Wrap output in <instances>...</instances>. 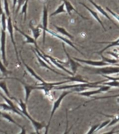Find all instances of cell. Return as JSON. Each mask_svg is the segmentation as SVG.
I'll return each mask as SVG.
<instances>
[{"label": "cell", "mask_w": 119, "mask_h": 134, "mask_svg": "<svg viewBox=\"0 0 119 134\" xmlns=\"http://www.w3.org/2000/svg\"><path fill=\"white\" fill-rule=\"evenodd\" d=\"M15 29H16V31H17L18 32H20V33L22 34V36H24V37L25 38V39H26V41H25V42L24 43L25 44L26 43H31V44H33L34 46L36 47V48H38L39 49V48H38V46H37V42H36V41H35V39H34V38L31 37V36H30L29 35H28V34H27L26 33H25L24 31H22L21 29H20L18 28V27H17L15 26Z\"/></svg>", "instance_id": "obj_17"}, {"label": "cell", "mask_w": 119, "mask_h": 134, "mask_svg": "<svg viewBox=\"0 0 119 134\" xmlns=\"http://www.w3.org/2000/svg\"><path fill=\"white\" fill-rule=\"evenodd\" d=\"M111 87L108 85H102L100 87L97 88L96 90H88V91H82V92H79L77 93L78 95L81 96H84V97H90V96H93L96 94H101L102 92H106L110 90Z\"/></svg>", "instance_id": "obj_4"}, {"label": "cell", "mask_w": 119, "mask_h": 134, "mask_svg": "<svg viewBox=\"0 0 119 134\" xmlns=\"http://www.w3.org/2000/svg\"><path fill=\"white\" fill-rule=\"evenodd\" d=\"M96 43H99V44H108L106 47H104L103 49H102L100 51H98V52H96V54H102L103 52L105 51V50H108L109 48H112V47H115V46H118V44L119 43V38H117L115 41L112 42H95Z\"/></svg>", "instance_id": "obj_16"}, {"label": "cell", "mask_w": 119, "mask_h": 134, "mask_svg": "<svg viewBox=\"0 0 119 134\" xmlns=\"http://www.w3.org/2000/svg\"><path fill=\"white\" fill-rule=\"evenodd\" d=\"M4 13L6 14V17L10 16V9H9V6H8V0H4Z\"/></svg>", "instance_id": "obj_31"}, {"label": "cell", "mask_w": 119, "mask_h": 134, "mask_svg": "<svg viewBox=\"0 0 119 134\" xmlns=\"http://www.w3.org/2000/svg\"><path fill=\"white\" fill-rule=\"evenodd\" d=\"M12 99L15 100V102L17 103V105H18V108L20 110L21 113H22V115H24V117H27V119H29V121H31V124L33 125V128L35 131V133H39L40 130L43 129L44 127H45V122H39V121H35V119H33L32 117H31V115H29L28 111L27 110V103L24 101H22V100H17L14 97L11 98Z\"/></svg>", "instance_id": "obj_1"}, {"label": "cell", "mask_w": 119, "mask_h": 134, "mask_svg": "<svg viewBox=\"0 0 119 134\" xmlns=\"http://www.w3.org/2000/svg\"><path fill=\"white\" fill-rule=\"evenodd\" d=\"M0 23L2 24V29L6 31L7 29V17H6V14L4 13L2 15Z\"/></svg>", "instance_id": "obj_28"}, {"label": "cell", "mask_w": 119, "mask_h": 134, "mask_svg": "<svg viewBox=\"0 0 119 134\" xmlns=\"http://www.w3.org/2000/svg\"><path fill=\"white\" fill-rule=\"evenodd\" d=\"M15 80H17V81H19L20 83L22 84V85L24 86V88H25V102L27 103L28 102V100H29V96H30V94H31V92L33 90H35V85H27L25 82H22L20 80H19L18 78H13Z\"/></svg>", "instance_id": "obj_11"}, {"label": "cell", "mask_w": 119, "mask_h": 134, "mask_svg": "<svg viewBox=\"0 0 119 134\" xmlns=\"http://www.w3.org/2000/svg\"><path fill=\"white\" fill-rule=\"evenodd\" d=\"M118 2H119V0H118Z\"/></svg>", "instance_id": "obj_43"}, {"label": "cell", "mask_w": 119, "mask_h": 134, "mask_svg": "<svg viewBox=\"0 0 119 134\" xmlns=\"http://www.w3.org/2000/svg\"><path fill=\"white\" fill-rule=\"evenodd\" d=\"M29 0H25V3L21 7V14L24 15V20L26 21L27 20V6Z\"/></svg>", "instance_id": "obj_26"}, {"label": "cell", "mask_w": 119, "mask_h": 134, "mask_svg": "<svg viewBox=\"0 0 119 134\" xmlns=\"http://www.w3.org/2000/svg\"><path fill=\"white\" fill-rule=\"evenodd\" d=\"M104 85H108L109 87H119V81L118 80H110V81H105L103 84Z\"/></svg>", "instance_id": "obj_30"}, {"label": "cell", "mask_w": 119, "mask_h": 134, "mask_svg": "<svg viewBox=\"0 0 119 134\" xmlns=\"http://www.w3.org/2000/svg\"><path fill=\"white\" fill-rule=\"evenodd\" d=\"M72 92H73L71 90H70V91H64V92H63L62 94L60 95V96H59V97H58V98L54 102V104H53V106H52V111H51V114H50V119H49V121H48L47 124V126H45V133H47L48 130H49V127H50V123H51V121H52V117L54 116V113H55V112L56 111V110H57L61 105V103L62 102V100H63V98H64L67 95H68L69 94H70Z\"/></svg>", "instance_id": "obj_3"}, {"label": "cell", "mask_w": 119, "mask_h": 134, "mask_svg": "<svg viewBox=\"0 0 119 134\" xmlns=\"http://www.w3.org/2000/svg\"><path fill=\"white\" fill-rule=\"evenodd\" d=\"M48 25V6L44 5L43 8V18H42V29H43V43H45L46 31L47 29Z\"/></svg>", "instance_id": "obj_6"}, {"label": "cell", "mask_w": 119, "mask_h": 134, "mask_svg": "<svg viewBox=\"0 0 119 134\" xmlns=\"http://www.w3.org/2000/svg\"><path fill=\"white\" fill-rule=\"evenodd\" d=\"M7 30H8V34H9V35H10V39H11V42H12L13 46V47H14L15 51V54H16L17 59V62H18V63L20 64V59H19V56H18V52H17V46H16V43H15V41L14 34H13L14 26L13 25L12 20H11L10 16L7 18Z\"/></svg>", "instance_id": "obj_5"}, {"label": "cell", "mask_w": 119, "mask_h": 134, "mask_svg": "<svg viewBox=\"0 0 119 134\" xmlns=\"http://www.w3.org/2000/svg\"><path fill=\"white\" fill-rule=\"evenodd\" d=\"M6 31L4 29H1V36H0V50H1V54H2V62L7 66L8 63L6 62Z\"/></svg>", "instance_id": "obj_7"}, {"label": "cell", "mask_w": 119, "mask_h": 134, "mask_svg": "<svg viewBox=\"0 0 119 134\" xmlns=\"http://www.w3.org/2000/svg\"><path fill=\"white\" fill-rule=\"evenodd\" d=\"M29 27H30V29H31V31H32L34 39L35 41H37V39L39 38L40 36L41 35V32L43 31L42 26L41 25H38L37 27H34L32 25V22H31L30 24H29Z\"/></svg>", "instance_id": "obj_19"}, {"label": "cell", "mask_w": 119, "mask_h": 134, "mask_svg": "<svg viewBox=\"0 0 119 134\" xmlns=\"http://www.w3.org/2000/svg\"><path fill=\"white\" fill-rule=\"evenodd\" d=\"M62 47L63 50H64L65 54H66L67 58H68V64H70V68L71 69H72V72L74 73V75H75V73L77 72V68H78V66H81V65H79V64L77 62V61H75L74 59L71 58L70 56V54H68V52H67L66 49V46H65V43H63V42L62 43Z\"/></svg>", "instance_id": "obj_10"}, {"label": "cell", "mask_w": 119, "mask_h": 134, "mask_svg": "<svg viewBox=\"0 0 119 134\" xmlns=\"http://www.w3.org/2000/svg\"><path fill=\"white\" fill-rule=\"evenodd\" d=\"M117 103H119V97H118V98L117 99Z\"/></svg>", "instance_id": "obj_41"}, {"label": "cell", "mask_w": 119, "mask_h": 134, "mask_svg": "<svg viewBox=\"0 0 119 134\" xmlns=\"http://www.w3.org/2000/svg\"><path fill=\"white\" fill-rule=\"evenodd\" d=\"M0 89L2 90V91L4 92V94H6V96H8V98H10V93L7 87V85H6V81L4 80H0Z\"/></svg>", "instance_id": "obj_25"}, {"label": "cell", "mask_w": 119, "mask_h": 134, "mask_svg": "<svg viewBox=\"0 0 119 134\" xmlns=\"http://www.w3.org/2000/svg\"><path fill=\"white\" fill-rule=\"evenodd\" d=\"M1 117H2L3 118H4L5 119H6L7 121H8L9 122H10V123H13V124H15V125L17 126H19V127L22 128V126L21 125H20V124H18L17 123L16 121H15L14 119H13L12 117H11V116H10L9 114H8V113H2V116Z\"/></svg>", "instance_id": "obj_24"}, {"label": "cell", "mask_w": 119, "mask_h": 134, "mask_svg": "<svg viewBox=\"0 0 119 134\" xmlns=\"http://www.w3.org/2000/svg\"><path fill=\"white\" fill-rule=\"evenodd\" d=\"M73 59L75 61H77V62L82 63V64H85L89 65L91 66H97V67H102V66H109V64L104 61H94V60H89V59H83L77 58V57H73Z\"/></svg>", "instance_id": "obj_8"}, {"label": "cell", "mask_w": 119, "mask_h": 134, "mask_svg": "<svg viewBox=\"0 0 119 134\" xmlns=\"http://www.w3.org/2000/svg\"><path fill=\"white\" fill-rule=\"evenodd\" d=\"M54 27L56 28V29L57 30L58 33L60 34L61 35L63 36H66V37L68 38L69 39H73L74 38V36H73L72 34H70V33H68V31L66 30L64 27H58L57 25H54Z\"/></svg>", "instance_id": "obj_21"}, {"label": "cell", "mask_w": 119, "mask_h": 134, "mask_svg": "<svg viewBox=\"0 0 119 134\" xmlns=\"http://www.w3.org/2000/svg\"><path fill=\"white\" fill-rule=\"evenodd\" d=\"M99 125H100V124H96V125H93V126H91V127L90 128L89 131L87 132V133H95L97 129L98 128V126H99Z\"/></svg>", "instance_id": "obj_36"}, {"label": "cell", "mask_w": 119, "mask_h": 134, "mask_svg": "<svg viewBox=\"0 0 119 134\" xmlns=\"http://www.w3.org/2000/svg\"><path fill=\"white\" fill-rule=\"evenodd\" d=\"M100 114H102V115H104V116H106L107 117H110L111 120L110 122L109 123V124L107 125L108 127H110L111 126H114V124L117 123V122H118L119 121V114L118 115H105V114H102V113H100Z\"/></svg>", "instance_id": "obj_22"}, {"label": "cell", "mask_w": 119, "mask_h": 134, "mask_svg": "<svg viewBox=\"0 0 119 134\" xmlns=\"http://www.w3.org/2000/svg\"><path fill=\"white\" fill-rule=\"evenodd\" d=\"M84 69L86 71H89L91 73L93 74H98V75H113L119 73V66H106V67L102 68H93V67H86L82 66Z\"/></svg>", "instance_id": "obj_2"}, {"label": "cell", "mask_w": 119, "mask_h": 134, "mask_svg": "<svg viewBox=\"0 0 119 134\" xmlns=\"http://www.w3.org/2000/svg\"><path fill=\"white\" fill-rule=\"evenodd\" d=\"M109 122H110V120H109V119H108V120L104 121V122H102V123H100V125H99V126H98V128L97 129V130H96V132H98V131H100V130L102 129H104L105 126H107V125H108Z\"/></svg>", "instance_id": "obj_34"}, {"label": "cell", "mask_w": 119, "mask_h": 134, "mask_svg": "<svg viewBox=\"0 0 119 134\" xmlns=\"http://www.w3.org/2000/svg\"><path fill=\"white\" fill-rule=\"evenodd\" d=\"M0 133H6V132H5L4 131H2V130L0 129Z\"/></svg>", "instance_id": "obj_39"}, {"label": "cell", "mask_w": 119, "mask_h": 134, "mask_svg": "<svg viewBox=\"0 0 119 134\" xmlns=\"http://www.w3.org/2000/svg\"><path fill=\"white\" fill-rule=\"evenodd\" d=\"M4 79H5V77H4V76H3V77H0V80H4Z\"/></svg>", "instance_id": "obj_40"}, {"label": "cell", "mask_w": 119, "mask_h": 134, "mask_svg": "<svg viewBox=\"0 0 119 134\" xmlns=\"http://www.w3.org/2000/svg\"><path fill=\"white\" fill-rule=\"evenodd\" d=\"M34 53H35V56H36V58H37V60L38 62V63H39L40 66L41 67H43V68H45V69H48V70H50V71H52V72H54V73H56V74H57V75H61V76H63V77H66V75H64V74H63V73H58V72H57L56 71H55L54 69H53V67H52L50 65H49L47 64V63L45 61H44L43 59L40 57V56H38L36 53H35L34 51H33Z\"/></svg>", "instance_id": "obj_12"}, {"label": "cell", "mask_w": 119, "mask_h": 134, "mask_svg": "<svg viewBox=\"0 0 119 134\" xmlns=\"http://www.w3.org/2000/svg\"><path fill=\"white\" fill-rule=\"evenodd\" d=\"M0 71H1V73L3 74L4 76L6 77L8 74H10L11 73V71H8V69H6V66L4 64V62H2V61L0 60Z\"/></svg>", "instance_id": "obj_27"}, {"label": "cell", "mask_w": 119, "mask_h": 134, "mask_svg": "<svg viewBox=\"0 0 119 134\" xmlns=\"http://www.w3.org/2000/svg\"><path fill=\"white\" fill-rule=\"evenodd\" d=\"M79 4H81V5H82V6L84 7V8L86 9V10L88 11V12L91 14V15L93 17V18L96 20L97 22H98L99 24H100V25H101V27H102V29H104V31H106V29H105V27H104V25H103V23H102V21L101 20V19L100 18V17H99V15H98V13L96 12V11H95V10H93V9H91V8H90L88 6H87V5H86L85 4H84V3H82V2H79Z\"/></svg>", "instance_id": "obj_14"}, {"label": "cell", "mask_w": 119, "mask_h": 134, "mask_svg": "<svg viewBox=\"0 0 119 134\" xmlns=\"http://www.w3.org/2000/svg\"><path fill=\"white\" fill-rule=\"evenodd\" d=\"M22 64L25 66L26 70L28 71V73H29V74H30V75L33 77V78H35L36 80H38V81L40 82H45V80H44L40 76H39V75H38L37 73H35V71H34V70H33V69H31V67L29 66V65H27V64L25 62V61L23 60L22 59Z\"/></svg>", "instance_id": "obj_18"}, {"label": "cell", "mask_w": 119, "mask_h": 134, "mask_svg": "<svg viewBox=\"0 0 119 134\" xmlns=\"http://www.w3.org/2000/svg\"><path fill=\"white\" fill-rule=\"evenodd\" d=\"M2 112H1V110H0V117L2 116Z\"/></svg>", "instance_id": "obj_42"}, {"label": "cell", "mask_w": 119, "mask_h": 134, "mask_svg": "<svg viewBox=\"0 0 119 134\" xmlns=\"http://www.w3.org/2000/svg\"><path fill=\"white\" fill-rule=\"evenodd\" d=\"M46 32L49 34H50V35H52V36H54V37H55V38H58V39L61 40V41L63 42V43H65L68 44V45H69V46H70L72 48H73L74 49H75V50H77L78 52H79L80 54H82V55H84V53H82V52H81V51H80V50H79V49H78V48H77V47H76V46L74 45V44H73V42L71 41H70L69 39H68L67 38H65L63 36L60 35V34H56V32H54V31H52V30H50V29H47V31H46Z\"/></svg>", "instance_id": "obj_9"}, {"label": "cell", "mask_w": 119, "mask_h": 134, "mask_svg": "<svg viewBox=\"0 0 119 134\" xmlns=\"http://www.w3.org/2000/svg\"><path fill=\"white\" fill-rule=\"evenodd\" d=\"M0 108L4 111H10V112H13V113H16L17 115H20V116L24 117V115H23L22 113L20 111V110L13 108H12L10 105H9L7 103H0Z\"/></svg>", "instance_id": "obj_20"}, {"label": "cell", "mask_w": 119, "mask_h": 134, "mask_svg": "<svg viewBox=\"0 0 119 134\" xmlns=\"http://www.w3.org/2000/svg\"><path fill=\"white\" fill-rule=\"evenodd\" d=\"M4 10H3V8H2V2H1V0H0V20H1V17H2V15L4 13Z\"/></svg>", "instance_id": "obj_38"}, {"label": "cell", "mask_w": 119, "mask_h": 134, "mask_svg": "<svg viewBox=\"0 0 119 134\" xmlns=\"http://www.w3.org/2000/svg\"><path fill=\"white\" fill-rule=\"evenodd\" d=\"M119 94H116V95H112V96H100V97H94L92 100H99V99H106V98H118Z\"/></svg>", "instance_id": "obj_33"}, {"label": "cell", "mask_w": 119, "mask_h": 134, "mask_svg": "<svg viewBox=\"0 0 119 134\" xmlns=\"http://www.w3.org/2000/svg\"><path fill=\"white\" fill-rule=\"evenodd\" d=\"M88 2H89L90 3H91V4L92 5H93V6L95 7V8H96V10H98V12L100 13V14H102L103 16L105 17L106 19H108L109 20L111 21V22L112 23H114V24L115 25V26H116L117 27V25L115 24L114 22V20H113L111 18V17L109 16V15L108 14V13H107V11H106V10H104V8H102V7L100 6V5H98V4H96V2H94L93 0H88Z\"/></svg>", "instance_id": "obj_13"}, {"label": "cell", "mask_w": 119, "mask_h": 134, "mask_svg": "<svg viewBox=\"0 0 119 134\" xmlns=\"http://www.w3.org/2000/svg\"></svg>", "instance_id": "obj_44"}, {"label": "cell", "mask_w": 119, "mask_h": 134, "mask_svg": "<svg viewBox=\"0 0 119 134\" xmlns=\"http://www.w3.org/2000/svg\"><path fill=\"white\" fill-rule=\"evenodd\" d=\"M100 56H101V58L102 59V60L104 61V62H106L109 63V64H116L117 63H119L118 60L116 59L107 58V57H104L102 54H100Z\"/></svg>", "instance_id": "obj_29"}, {"label": "cell", "mask_w": 119, "mask_h": 134, "mask_svg": "<svg viewBox=\"0 0 119 134\" xmlns=\"http://www.w3.org/2000/svg\"><path fill=\"white\" fill-rule=\"evenodd\" d=\"M102 77H105L106 80H118L119 81V77H112L109 75H102Z\"/></svg>", "instance_id": "obj_37"}, {"label": "cell", "mask_w": 119, "mask_h": 134, "mask_svg": "<svg viewBox=\"0 0 119 134\" xmlns=\"http://www.w3.org/2000/svg\"><path fill=\"white\" fill-rule=\"evenodd\" d=\"M25 2V0H17V6L16 10H15V13H16V14L18 13V12L21 9V7H22V6L24 4Z\"/></svg>", "instance_id": "obj_35"}, {"label": "cell", "mask_w": 119, "mask_h": 134, "mask_svg": "<svg viewBox=\"0 0 119 134\" xmlns=\"http://www.w3.org/2000/svg\"><path fill=\"white\" fill-rule=\"evenodd\" d=\"M62 2L63 3L65 4V6H66V11L69 15H70L71 16V15H72L71 12H72V11H75V12L78 15H79V16L81 17V18H83L84 20H88L87 18H85V17H84L82 15L80 14V13H79L78 12L76 9H75V7L73 6V4H71L68 0H62Z\"/></svg>", "instance_id": "obj_15"}, {"label": "cell", "mask_w": 119, "mask_h": 134, "mask_svg": "<svg viewBox=\"0 0 119 134\" xmlns=\"http://www.w3.org/2000/svg\"><path fill=\"white\" fill-rule=\"evenodd\" d=\"M105 9H106V10L107 11V12L109 13V14L111 15V16L114 18V19H116V21L118 22V23H119V15L117 14V13H116L115 12H114L112 10H111L110 8H108V7H106L105 8Z\"/></svg>", "instance_id": "obj_32"}, {"label": "cell", "mask_w": 119, "mask_h": 134, "mask_svg": "<svg viewBox=\"0 0 119 134\" xmlns=\"http://www.w3.org/2000/svg\"><path fill=\"white\" fill-rule=\"evenodd\" d=\"M66 6H65V4L63 3L61 4L60 6H58V8H56V10H54V12L50 14V16L52 17L54 16V15H56L60 14V13H66Z\"/></svg>", "instance_id": "obj_23"}]
</instances>
